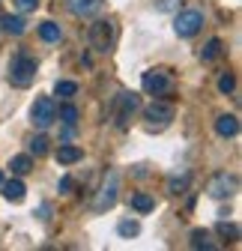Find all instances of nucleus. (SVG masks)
<instances>
[{
    "label": "nucleus",
    "mask_w": 242,
    "mask_h": 251,
    "mask_svg": "<svg viewBox=\"0 0 242 251\" xmlns=\"http://www.w3.org/2000/svg\"><path fill=\"white\" fill-rule=\"evenodd\" d=\"M36 57H30V54H24V51H18L15 57H12V63H9V84L12 87H30L36 81Z\"/></svg>",
    "instance_id": "obj_1"
},
{
    "label": "nucleus",
    "mask_w": 242,
    "mask_h": 251,
    "mask_svg": "<svg viewBox=\"0 0 242 251\" xmlns=\"http://www.w3.org/2000/svg\"><path fill=\"white\" fill-rule=\"evenodd\" d=\"M239 192V179L233 176V174H227V171H221V174H216L213 179L206 182V195L209 198H216V201H224V198H233Z\"/></svg>",
    "instance_id": "obj_2"
},
{
    "label": "nucleus",
    "mask_w": 242,
    "mask_h": 251,
    "mask_svg": "<svg viewBox=\"0 0 242 251\" xmlns=\"http://www.w3.org/2000/svg\"><path fill=\"white\" fill-rule=\"evenodd\" d=\"M200 27H203V15H200L197 9H183V12L173 18V30H176L179 39H192V36H197Z\"/></svg>",
    "instance_id": "obj_3"
},
{
    "label": "nucleus",
    "mask_w": 242,
    "mask_h": 251,
    "mask_svg": "<svg viewBox=\"0 0 242 251\" xmlns=\"http://www.w3.org/2000/svg\"><path fill=\"white\" fill-rule=\"evenodd\" d=\"M117 192H120V176L114 174V171H108L105 174V182H102V188H99V195H96V212H105V209H111L114 203H117Z\"/></svg>",
    "instance_id": "obj_4"
},
{
    "label": "nucleus",
    "mask_w": 242,
    "mask_h": 251,
    "mask_svg": "<svg viewBox=\"0 0 242 251\" xmlns=\"http://www.w3.org/2000/svg\"><path fill=\"white\" fill-rule=\"evenodd\" d=\"M141 84H144V90L149 93V96H168L170 87H173L170 75H168V72H162V69H149V72H144Z\"/></svg>",
    "instance_id": "obj_5"
},
{
    "label": "nucleus",
    "mask_w": 242,
    "mask_h": 251,
    "mask_svg": "<svg viewBox=\"0 0 242 251\" xmlns=\"http://www.w3.org/2000/svg\"><path fill=\"white\" fill-rule=\"evenodd\" d=\"M30 117H33V126H39V129H48V126L57 120V105H54V99H48V96L36 99L33 108H30Z\"/></svg>",
    "instance_id": "obj_6"
},
{
    "label": "nucleus",
    "mask_w": 242,
    "mask_h": 251,
    "mask_svg": "<svg viewBox=\"0 0 242 251\" xmlns=\"http://www.w3.org/2000/svg\"><path fill=\"white\" fill-rule=\"evenodd\" d=\"M111 39H114V24L111 21H96L90 24V45H93L96 51H108L111 48Z\"/></svg>",
    "instance_id": "obj_7"
},
{
    "label": "nucleus",
    "mask_w": 242,
    "mask_h": 251,
    "mask_svg": "<svg viewBox=\"0 0 242 251\" xmlns=\"http://www.w3.org/2000/svg\"><path fill=\"white\" fill-rule=\"evenodd\" d=\"M66 6H69V12L78 15V18H93L96 12H102L105 0H66Z\"/></svg>",
    "instance_id": "obj_8"
},
{
    "label": "nucleus",
    "mask_w": 242,
    "mask_h": 251,
    "mask_svg": "<svg viewBox=\"0 0 242 251\" xmlns=\"http://www.w3.org/2000/svg\"><path fill=\"white\" fill-rule=\"evenodd\" d=\"M144 117H146L149 123H170V120H173V105L156 99L153 105H146V108H144Z\"/></svg>",
    "instance_id": "obj_9"
},
{
    "label": "nucleus",
    "mask_w": 242,
    "mask_h": 251,
    "mask_svg": "<svg viewBox=\"0 0 242 251\" xmlns=\"http://www.w3.org/2000/svg\"><path fill=\"white\" fill-rule=\"evenodd\" d=\"M120 126H126L129 114H135L141 108V99H138V93H120Z\"/></svg>",
    "instance_id": "obj_10"
},
{
    "label": "nucleus",
    "mask_w": 242,
    "mask_h": 251,
    "mask_svg": "<svg viewBox=\"0 0 242 251\" xmlns=\"http://www.w3.org/2000/svg\"><path fill=\"white\" fill-rule=\"evenodd\" d=\"M0 30L9 33V36H21L27 30V21L21 15H0Z\"/></svg>",
    "instance_id": "obj_11"
},
{
    "label": "nucleus",
    "mask_w": 242,
    "mask_h": 251,
    "mask_svg": "<svg viewBox=\"0 0 242 251\" xmlns=\"http://www.w3.org/2000/svg\"><path fill=\"white\" fill-rule=\"evenodd\" d=\"M81 159H84V150L81 147H75V144H60V150H57V162L60 165H75Z\"/></svg>",
    "instance_id": "obj_12"
},
{
    "label": "nucleus",
    "mask_w": 242,
    "mask_h": 251,
    "mask_svg": "<svg viewBox=\"0 0 242 251\" xmlns=\"http://www.w3.org/2000/svg\"><path fill=\"white\" fill-rule=\"evenodd\" d=\"M216 132H218L221 138H233V135H239V120H236L233 114H221V117L216 120Z\"/></svg>",
    "instance_id": "obj_13"
},
{
    "label": "nucleus",
    "mask_w": 242,
    "mask_h": 251,
    "mask_svg": "<svg viewBox=\"0 0 242 251\" xmlns=\"http://www.w3.org/2000/svg\"><path fill=\"white\" fill-rule=\"evenodd\" d=\"M3 185V198L6 201H12V203H21L24 201V195H27V188H24V182L15 176V179H9V182H0Z\"/></svg>",
    "instance_id": "obj_14"
},
{
    "label": "nucleus",
    "mask_w": 242,
    "mask_h": 251,
    "mask_svg": "<svg viewBox=\"0 0 242 251\" xmlns=\"http://www.w3.org/2000/svg\"><path fill=\"white\" fill-rule=\"evenodd\" d=\"M9 171H12L15 176H24V174H30V171H33V159H30V155H12Z\"/></svg>",
    "instance_id": "obj_15"
},
{
    "label": "nucleus",
    "mask_w": 242,
    "mask_h": 251,
    "mask_svg": "<svg viewBox=\"0 0 242 251\" xmlns=\"http://www.w3.org/2000/svg\"><path fill=\"white\" fill-rule=\"evenodd\" d=\"M132 209H138V212H153L156 209V201L149 198L146 192H135L132 195Z\"/></svg>",
    "instance_id": "obj_16"
},
{
    "label": "nucleus",
    "mask_w": 242,
    "mask_h": 251,
    "mask_svg": "<svg viewBox=\"0 0 242 251\" xmlns=\"http://www.w3.org/2000/svg\"><path fill=\"white\" fill-rule=\"evenodd\" d=\"M39 36H42L45 42H60L63 30H60V24H54V21H42V24H39Z\"/></svg>",
    "instance_id": "obj_17"
},
{
    "label": "nucleus",
    "mask_w": 242,
    "mask_h": 251,
    "mask_svg": "<svg viewBox=\"0 0 242 251\" xmlns=\"http://www.w3.org/2000/svg\"><path fill=\"white\" fill-rule=\"evenodd\" d=\"M189 182H192V176H189V174L170 176V182H168V192H170V195H183L186 188H189Z\"/></svg>",
    "instance_id": "obj_18"
},
{
    "label": "nucleus",
    "mask_w": 242,
    "mask_h": 251,
    "mask_svg": "<svg viewBox=\"0 0 242 251\" xmlns=\"http://www.w3.org/2000/svg\"><path fill=\"white\" fill-rule=\"evenodd\" d=\"M221 48H224V45H221V39H209V42H206V48L200 51V60H203V63L216 60V57L221 54Z\"/></svg>",
    "instance_id": "obj_19"
},
{
    "label": "nucleus",
    "mask_w": 242,
    "mask_h": 251,
    "mask_svg": "<svg viewBox=\"0 0 242 251\" xmlns=\"http://www.w3.org/2000/svg\"><path fill=\"white\" fill-rule=\"evenodd\" d=\"M54 93H57L60 99H72L75 93H78V84L75 81H57L54 84Z\"/></svg>",
    "instance_id": "obj_20"
},
{
    "label": "nucleus",
    "mask_w": 242,
    "mask_h": 251,
    "mask_svg": "<svg viewBox=\"0 0 242 251\" xmlns=\"http://www.w3.org/2000/svg\"><path fill=\"white\" fill-rule=\"evenodd\" d=\"M30 152H33V155H45V152H48V138H45V135L30 138Z\"/></svg>",
    "instance_id": "obj_21"
},
{
    "label": "nucleus",
    "mask_w": 242,
    "mask_h": 251,
    "mask_svg": "<svg viewBox=\"0 0 242 251\" xmlns=\"http://www.w3.org/2000/svg\"><path fill=\"white\" fill-rule=\"evenodd\" d=\"M192 245L194 248H216V242H209V233L206 230H194L192 233Z\"/></svg>",
    "instance_id": "obj_22"
},
{
    "label": "nucleus",
    "mask_w": 242,
    "mask_h": 251,
    "mask_svg": "<svg viewBox=\"0 0 242 251\" xmlns=\"http://www.w3.org/2000/svg\"><path fill=\"white\" fill-rule=\"evenodd\" d=\"M60 120H63L66 126H75L78 123V108L75 105H63L60 108Z\"/></svg>",
    "instance_id": "obj_23"
},
{
    "label": "nucleus",
    "mask_w": 242,
    "mask_h": 251,
    "mask_svg": "<svg viewBox=\"0 0 242 251\" xmlns=\"http://www.w3.org/2000/svg\"><path fill=\"white\" fill-rule=\"evenodd\" d=\"M120 236H138V230H141V225L138 222H129V218H126V222H120Z\"/></svg>",
    "instance_id": "obj_24"
},
{
    "label": "nucleus",
    "mask_w": 242,
    "mask_h": 251,
    "mask_svg": "<svg viewBox=\"0 0 242 251\" xmlns=\"http://www.w3.org/2000/svg\"><path fill=\"white\" fill-rule=\"evenodd\" d=\"M233 87H236V78H233L230 72H224V75L218 78V90H221V93H233Z\"/></svg>",
    "instance_id": "obj_25"
},
{
    "label": "nucleus",
    "mask_w": 242,
    "mask_h": 251,
    "mask_svg": "<svg viewBox=\"0 0 242 251\" xmlns=\"http://www.w3.org/2000/svg\"><path fill=\"white\" fill-rule=\"evenodd\" d=\"M218 233H221V236H233V239H239V227H236V225H227V222L218 225Z\"/></svg>",
    "instance_id": "obj_26"
},
{
    "label": "nucleus",
    "mask_w": 242,
    "mask_h": 251,
    "mask_svg": "<svg viewBox=\"0 0 242 251\" xmlns=\"http://www.w3.org/2000/svg\"><path fill=\"white\" fill-rule=\"evenodd\" d=\"M57 188H60V195H72V188H75V182H72V176H63L57 182Z\"/></svg>",
    "instance_id": "obj_27"
},
{
    "label": "nucleus",
    "mask_w": 242,
    "mask_h": 251,
    "mask_svg": "<svg viewBox=\"0 0 242 251\" xmlns=\"http://www.w3.org/2000/svg\"><path fill=\"white\" fill-rule=\"evenodd\" d=\"M15 6H18L21 12H33V9L39 6V0H15Z\"/></svg>",
    "instance_id": "obj_28"
},
{
    "label": "nucleus",
    "mask_w": 242,
    "mask_h": 251,
    "mask_svg": "<svg viewBox=\"0 0 242 251\" xmlns=\"http://www.w3.org/2000/svg\"><path fill=\"white\" fill-rule=\"evenodd\" d=\"M48 212H51V206L42 203V206H39V218H42V222H48Z\"/></svg>",
    "instance_id": "obj_29"
},
{
    "label": "nucleus",
    "mask_w": 242,
    "mask_h": 251,
    "mask_svg": "<svg viewBox=\"0 0 242 251\" xmlns=\"http://www.w3.org/2000/svg\"><path fill=\"white\" fill-rule=\"evenodd\" d=\"M173 6V0H159V9H170Z\"/></svg>",
    "instance_id": "obj_30"
},
{
    "label": "nucleus",
    "mask_w": 242,
    "mask_h": 251,
    "mask_svg": "<svg viewBox=\"0 0 242 251\" xmlns=\"http://www.w3.org/2000/svg\"><path fill=\"white\" fill-rule=\"evenodd\" d=\"M0 182H3V176H0Z\"/></svg>",
    "instance_id": "obj_31"
}]
</instances>
